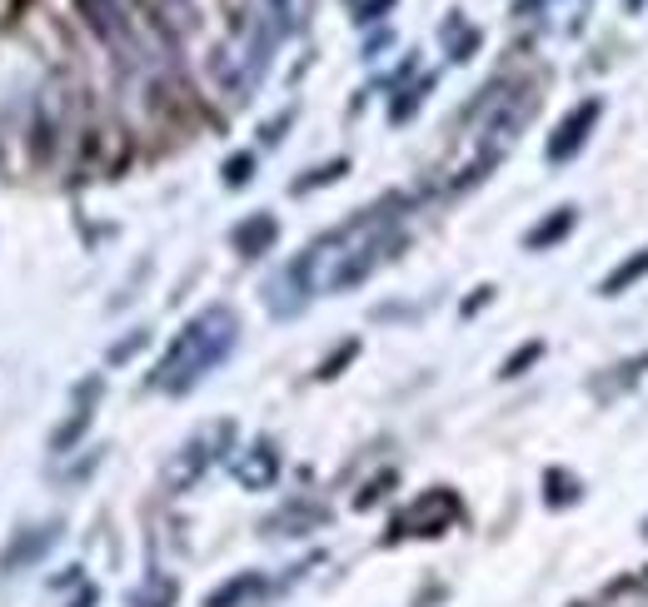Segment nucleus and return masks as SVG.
<instances>
[{
  "instance_id": "11",
  "label": "nucleus",
  "mask_w": 648,
  "mask_h": 607,
  "mask_svg": "<svg viewBox=\"0 0 648 607\" xmlns=\"http://www.w3.org/2000/svg\"><path fill=\"white\" fill-rule=\"evenodd\" d=\"M574 224H578V205H559V210H549L529 234H524V249H529V255H543V249L564 245L568 234H574Z\"/></svg>"
},
{
  "instance_id": "13",
  "label": "nucleus",
  "mask_w": 648,
  "mask_h": 607,
  "mask_svg": "<svg viewBox=\"0 0 648 607\" xmlns=\"http://www.w3.org/2000/svg\"><path fill=\"white\" fill-rule=\"evenodd\" d=\"M648 280V245L644 249H634L628 259H619V264L603 274V284H599V294L603 299H619L624 289H634V284H644Z\"/></svg>"
},
{
  "instance_id": "4",
  "label": "nucleus",
  "mask_w": 648,
  "mask_h": 607,
  "mask_svg": "<svg viewBox=\"0 0 648 607\" xmlns=\"http://www.w3.org/2000/svg\"><path fill=\"white\" fill-rule=\"evenodd\" d=\"M454 518H460V498H454V488H429L425 498L409 503V513L394 523V533L389 537H439Z\"/></svg>"
},
{
  "instance_id": "20",
  "label": "nucleus",
  "mask_w": 648,
  "mask_h": 607,
  "mask_svg": "<svg viewBox=\"0 0 648 607\" xmlns=\"http://www.w3.org/2000/svg\"><path fill=\"white\" fill-rule=\"evenodd\" d=\"M290 125H295V106L280 110L274 120H265V125H259V145H270V150H274V145L284 140V129H290Z\"/></svg>"
},
{
  "instance_id": "21",
  "label": "nucleus",
  "mask_w": 648,
  "mask_h": 607,
  "mask_svg": "<svg viewBox=\"0 0 648 607\" xmlns=\"http://www.w3.org/2000/svg\"><path fill=\"white\" fill-rule=\"evenodd\" d=\"M150 344V329H130V339H120L115 349H110V363H125V359H135V354Z\"/></svg>"
},
{
  "instance_id": "18",
  "label": "nucleus",
  "mask_w": 648,
  "mask_h": 607,
  "mask_svg": "<svg viewBox=\"0 0 648 607\" xmlns=\"http://www.w3.org/2000/svg\"><path fill=\"white\" fill-rule=\"evenodd\" d=\"M255 150H240V154H230V160H224V170H220V175H224V185H230V189H245L249 185V179H255Z\"/></svg>"
},
{
  "instance_id": "1",
  "label": "nucleus",
  "mask_w": 648,
  "mask_h": 607,
  "mask_svg": "<svg viewBox=\"0 0 648 607\" xmlns=\"http://www.w3.org/2000/svg\"><path fill=\"white\" fill-rule=\"evenodd\" d=\"M235 344H240V314L230 304H210V309H200V314L170 339L166 359L155 363L150 384L175 398L189 394V388L205 384V374H215V369L235 354Z\"/></svg>"
},
{
  "instance_id": "23",
  "label": "nucleus",
  "mask_w": 648,
  "mask_h": 607,
  "mask_svg": "<svg viewBox=\"0 0 648 607\" xmlns=\"http://www.w3.org/2000/svg\"><path fill=\"white\" fill-rule=\"evenodd\" d=\"M394 5H400V0H365V5H354V21H359V25H375V21H384Z\"/></svg>"
},
{
  "instance_id": "8",
  "label": "nucleus",
  "mask_w": 648,
  "mask_h": 607,
  "mask_svg": "<svg viewBox=\"0 0 648 607\" xmlns=\"http://www.w3.org/2000/svg\"><path fill=\"white\" fill-rule=\"evenodd\" d=\"M274 239H280V220H274L270 210H255L249 220H240L235 230H230V245H235V255H240V259L270 255Z\"/></svg>"
},
{
  "instance_id": "27",
  "label": "nucleus",
  "mask_w": 648,
  "mask_h": 607,
  "mask_svg": "<svg viewBox=\"0 0 648 607\" xmlns=\"http://www.w3.org/2000/svg\"><path fill=\"white\" fill-rule=\"evenodd\" d=\"M644 537H648V518H644Z\"/></svg>"
},
{
  "instance_id": "15",
  "label": "nucleus",
  "mask_w": 648,
  "mask_h": 607,
  "mask_svg": "<svg viewBox=\"0 0 648 607\" xmlns=\"http://www.w3.org/2000/svg\"><path fill=\"white\" fill-rule=\"evenodd\" d=\"M175 597H180V587H175V578H166V572H150L135 593H130V607H175Z\"/></svg>"
},
{
  "instance_id": "25",
  "label": "nucleus",
  "mask_w": 648,
  "mask_h": 607,
  "mask_svg": "<svg viewBox=\"0 0 648 607\" xmlns=\"http://www.w3.org/2000/svg\"><path fill=\"white\" fill-rule=\"evenodd\" d=\"M95 603H100V593H95V587L85 583V587H81V597H75V603H65V607H95Z\"/></svg>"
},
{
  "instance_id": "17",
  "label": "nucleus",
  "mask_w": 648,
  "mask_h": 607,
  "mask_svg": "<svg viewBox=\"0 0 648 607\" xmlns=\"http://www.w3.org/2000/svg\"><path fill=\"white\" fill-rule=\"evenodd\" d=\"M429 90H435V75H419V80H414L409 90H404L400 100H394V106H389V120H394V125H404V120H409L414 110L425 106V95H429Z\"/></svg>"
},
{
  "instance_id": "14",
  "label": "nucleus",
  "mask_w": 648,
  "mask_h": 607,
  "mask_svg": "<svg viewBox=\"0 0 648 607\" xmlns=\"http://www.w3.org/2000/svg\"><path fill=\"white\" fill-rule=\"evenodd\" d=\"M578 498H584V483H578L568 468H549V473H543V503H549V508H574Z\"/></svg>"
},
{
  "instance_id": "3",
  "label": "nucleus",
  "mask_w": 648,
  "mask_h": 607,
  "mask_svg": "<svg viewBox=\"0 0 648 607\" xmlns=\"http://www.w3.org/2000/svg\"><path fill=\"white\" fill-rule=\"evenodd\" d=\"M599 120H603V95H589V100H578L574 110H564V120H559L549 145H543V160L568 164L574 154H584V145H589V135L599 129Z\"/></svg>"
},
{
  "instance_id": "16",
  "label": "nucleus",
  "mask_w": 648,
  "mask_h": 607,
  "mask_svg": "<svg viewBox=\"0 0 648 607\" xmlns=\"http://www.w3.org/2000/svg\"><path fill=\"white\" fill-rule=\"evenodd\" d=\"M340 175H350V160H325V164H315V170H305L299 179H290V195H309V189H325V185H334Z\"/></svg>"
},
{
  "instance_id": "9",
  "label": "nucleus",
  "mask_w": 648,
  "mask_h": 607,
  "mask_svg": "<svg viewBox=\"0 0 648 607\" xmlns=\"http://www.w3.org/2000/svg\"><path fill=\"white\" fill-rule=\"evenodd\" d=\"M330 518V508H319V503H305V498H295V503H284L274 518H265V537H299V533H309V528H319Z\"/></svg>"
},
{
  "instance_id": "7",
  "label": "nucleus",
  "mask_w": 648,
  "mask_h": 607,
  "mask_svg": "<svg viewBox=\"0 0 648 607\" xmlns=\"http://www.w3.org/2000/svg\"><path fill=\"white\" fill-rule=\"evenodd\" d=\"M60 543V518H50V523H30L21 528V533L11 537V548L0 553V572H21L30 568V562H40L50 548Z\"/></svg>"
},
{
  "instance_id": "19",
  "label": "nucleus",
  "mask_w": 648,
  "mask_h": 607,
  "mask_svg": "<svg viewBox=\"0 0 648 607\" xmlns=\"http://www.w3.org/2000/svg\"><path fill=\"white\" fill-rule=\"evenodd\" d=\"M543 359V339H529L524 349H514L504 359V369H499V379H524V369H534V363Z\"/></svg>"
},
{
  "instance_id": "24",
  "label": "nucleus",
  "mask_w": 648,
  "mask_h": 607,
  "mask_svg": "<svg viewBox=\"0 0 648 607\" xmlns=\"http://www.w3.org/2000/svg\"><path fill=\"white\" fill-rule=\"evenodd\" d=\"M489 299H494V284H479V289H474V299H464V319L479 314V309H484Z\"/></svg>"
},
{
  "instance_id": "26",
  "label": "nucleus",
  "mask_w": 648,
  "mask_h": 607,
  "mask_svg": "<svg viewBox=\"0 0 648 607\" xmlns=\"http://www.w3.org/2000/svg\"><path fill=\"white\" fill-rule=\"evenodd\" d=\"M435 603H439V587H429V593L419 597V603H414V607H435Z\"/></svg>"
},
{
  "instance_id": "6",
  "label": "nucleus",
  "mask_w": 648,
  "mask_h": 607,
  "mask_svg": "<svg viewBox=\"0 0 648 607\" xmlns=\"http://www.w3.org/2000/svg\"><path fill=\"white\" fill-rule=\"evenodd\" d=\"M230 473H235V483L240 488H249V493L270 488V483L280 479V444H274V438H255L249 448H240L235 454Z\"/></svg>"
},
{
  "instance_id": "12",
  "label": "nucleus",
  "mask_w": 648,
  "mask_h": 607,
  "mask_svg": "<svg viewBox=\"0 0 648 607\" xmlns=\"http://www.w3.org/2000/svg\"><path fill=\"white\" fill-rule=\"evenodd\" d=\"M270 593V583H265V572H240V578H230V583H220L210 597H205V607H245L255 603V597Z\"/></svg>"
},
{
  "instance_id": "5",
  "label": "nucleus",
  "mask_w": 648,
  "mask_h": 607,
  "mask_svg": "<svg viewBox=\"0 0 648 607\" xmlns=\"http://www.w3.org/2000/svg\"><path fill=\"white\" fill-rule=\"evenodd\" d=\"M81 11L95 36L106 40L120 60H130V50H135V21L125 15V5L120 0H81Z\"/></svg>"
},
{
  "instance_id": "2",
  "label": "nucleus",
  "mask_w": 648,
  "mask_h": 607,
  "mask_svg": "<svg viewBox=\"0 0 648 607\" xmlns=\"http://www.w3.org/2000/svg\"><path fill=\"white\" fill-rule=\"evenodd\" d=\"M235 444V423H215V429H200L189 444H180V454L170 458V468H166V483L170 488H189V483H200V473L210 463H220L224 458V448Z\"/></svg>"
},
{
  "instance_id": "10",
  "label": "nucleus",
  "mask_w": 648,
  "mask_h": 607,
  "mask_svg": "<svg viewBox=\"0 0 648 607\" xmlns=\"http://www.w3.org/2000/svg\"><path fill=\"white\" fill-rule=\"evenodd\" d=\"M439 40H444V55L454 60V65H464V60L479 55L484 30H479V25H469V15H464V11H449L444 25H439Z\"/></svg>"
},
{
  "instance_id": "22",
  "label": "nucleus",
  "mask_w": 648,
  "mask_h": 607,
  "mask_svg": "<svg viewBox=\"0 0 648 607\" xmlns=\"http://www.w3.org/2000/svg\"><path fill=\"white\" fill-rule=\"evenodd\" d=\"M354 354H359V344H354V339H350V344H340V349H334L330 359L319 363V379H340V369L354 359Z\"/></svg>"
}]
</instances>
